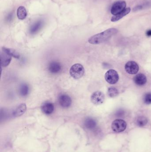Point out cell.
Masks as SVG:
<instances>
[{
  "label": "cell",
  "mask_w": 151,
  "mask_h": 152,
  "mask_svg": "<svg viewBox=\"0 0 151 152\" xmlns=\"http://www.w3.org/2000/svg\"><path fill=\"white\" fill-rule=\"evenodd\" d=\"M118 32V29L116 28H109L102 33L91 37L89 39L88 42L91 44H99L107 41Z\"/></svg>",
  "instance_id": "6da1fadb"
},
{
  "label": "cell",
  "mask_w": 151,
  "mask_h": 152,
  "mask_svg": "<svg viewBox=\"0 0 151 152\" xmlns=\"http://www.w3.org/2000/svg\"><path fill=\"white\" fill-rule=\"evenodd\" d=\"M107 93L109 96L111 97H115L119 94L118 89L113 87H111L108 88Z\"/></svg>",
  "instance_id": "44dd1931"
},
{
  "label": "cell",
  "mask_w": 151,
  "mask_h": 152,
  "mask_svg": "<svg viewBox=\"0 0 151 152\" xmlns=\"http://www.w3.org/2000/svg\"><path fill=\"white\" fill-rule=\"evenodd\" d=\"M144 102L147 104H151V94L150 93H147L144 94L143 97Z\"/></svg>",
  "instance_id": "7402d4cb"
},
{
  "label": "cell",
  "mask_w": 151,
  "mask_h": 152,
  "mask_svg": "<svg viewBox=\"0 0 151 152\" xmlns=\"http://www.w3.org/2000/svg\"><path fill=\"white\" fill-rule=\"evenodd\" d=\"M2 51L4 52L5 53H7V54H9L11 57H13V58L19 59L20 57V55L19 53L15 50L12 49H9V48H5V47H3L2 48Z\"/></svg>",
  "instance_id": "2e32d148"
},
{
  "label": "cell",
  "mask_w": 151,
  "mask_h": 152,
  "mask_svg": "<svg viewBox=\"0 0 151 152\" xmlns=\"http://www.w3.org/2000/svg\"><path fill=\"white\" fill-rule=\"evenodd\" d=\"M27 15L26 10L24 6H20L17 10V16L19 19H25Z\"/></svg>",
  "instance_id": "e0dca14e"
},
{
  "label": "cell",
  "mask_w": 151,
  "mask_h": 152,
  "mask_svg": "<svg viewBox=\"0 0 151 152\" xmlns=\"http://www.w3.org/2000/svg\"><path fill=\"white\" fill-rule=\"evenodd\" d=\"M42 111L47 115L51 114L54 111V105L52 103L45 102L42 104L41 107Z\"/></svg>",
  "instance_id": "9c48e42d"
},
{
  "label": "cell",
  "mask_w": 151,
  "mask_h": 152,
  "mask_svg": "<svg viewBox=\"0 0 151 152\" xmlns=\"http://www.w3.org/2000/svg\"><path fill=\"white\" fill-rule=\"evenodd\" d=\"M12 18H13V14L12 13H10L8 14L5 19H6V20L7 22H10L12 20Z\"/></svg>",
  "instance_id": "603a6c76"
},
{
  "label": "cell",
  "mask_w": 151,
  "mask_h": 152,
  "mask_svg": "<svg viewBox=\"0 0 151 152\" xmlns=\"http://www.w3.org/2000/svg\"><path fill=\"white\" fill-rule=\"evenodd\" d=\"M105 78L109 84H114L118 82L119 77L117 71L113 69H110L105 73Z\"/></svg>",
  "instance_id": "277c9868"
},
{
  "label": "cell",
  "mask_w": 151,
  "mask_h": 152,
  "mask_svg": "<svg viewBox=\"0 0 151 152\" xmlns=\"http://www.w3.org/2000/svg\"><path fill=\"white\" fill-rule=\"evenodd\" d=\"M134 82L138 86H142L144 85L147 82L146 76L143 74H139L134 77Z\"/></svg>",
  "instance_id": "4fadbf2b"
},
{
  "label": "cell",
  "mask_w": 151,
  "mask_h": 152,
  "mask_svg": "<svg viewBox=\"0 0 151 152\" xmlns=\"http://www.w3.org/2000/svg\"><path fill=\"white\" fill-rule=\"evenodd\" d=\"M104 100V94L100 91L94 92L91 96V102L95 105L102 104Z\"/></svg>",
  "instance_id": "8992f818"
},
{
  "label": "cell",
  "mask_w": 151,
  "mask_h": 152,
  "mask_svg": "<svg viewBox=\"0 0 151 152\" xmlns=\"http://www.w3.org/2000/svg\"><path fill=\"white\" fill-rule=\"evenodd\" d=\"M125 69L128 74L135 75L139 71V66L135 61H129L125 65Z\"/></svg>",
  "instance_id": "52a82bcc"
},
{
  "label": "cell",
  "mask_w": 151,
  "mask_h": 152,
  "mask_svg": "<svg viewBox=\"0 0 151 152\" xmlns=\"http://www.w3.org/2000/svg\"><path fill=\"white\" fill-rule=\"evenodd\" d=\"M84 124H85L86 127L88 129H93L96 126V122L95 121L91 118H87L85 120Z\"/></svg>",
  "instance_id": "ac0fdd59"
},
{
  "label": "cell",
  "mask_w": 151,
  "mask_h": 152,
  "mask_svg": "<svg viewBox=\"0 0 151 152\" xmlns=\"http://www.w3.org/2000/svg\"><path fill=\"white\" fill-rule=\"evenodd\" d=\"M136 122V124L137 126L142 127L144 126L147 124L148 120L144 116H140L137 118Z\"/></svg>",
  "instance_id": "ffe728a7"
},
{
  "label": "cell",
  "mask_w": 151,
  "mask_h": 152,
  "mask_svg": "<svg viewBox=\"0 0 151 152\" xmlns=\"http://www.w3.org/2000/svg\"><path fill=\"white\" fill-rule=\"evenodd\" d=\"M26 109L27 107L25 104H21L15 109V110L13 112L12 114L14 117H20L25 112Z\"/></svg>",
  "instance_id": "7c38bea8"
},
{
  "label": "cell",
  "mask_w": 151,
  "mask_h": 152,
  "mask_svg": "<svg viewBox=\"0 0 151 152\" xmlns=\"http://www.w3.org/2000/svg\"><path fill=\"white\" fill-rule=\"evenodd\" d=\"M62 69L60 63L56 61H52L48 66V70L51 74H56L59 73Z\"/></svg>",
  "instance_id": "30bf717a"
},
{
  "label": "cell",
  "mask_w": 151,
  "mask_h": 152,
  "mask_svg": "<svg viewBox=\"0 0 151 152\" xmlns=\"http://www.w3.org/2000/svg\"><path fill=\"white\" fill-rule=\"evenodd\" d=\"M84 67L80 64H75L73 65L70 69V75L75 79L81 78L84 75Z\"/></svg>",
  "instance_id": "7a4b0ae2"
},
{
  "label": "cell",
  "mask_w": 151,
  "mask_h": 152,
  "mask_svg": "<svg viewBox=\"0 0 151 152\" xmlns=\"http://www.w3.org/2000/svg\"><path fill=\"white\" fill-rule=\"evenodd\" d=\"M124 114V112L122 111H119L117 113V116H119V117H121V116H122V115Z\"/></svg>",
  "instance_id": "d4e9b609"
},
{
  "label": "cell",
  "mask_w": 151,
  "mask_h": 152,
  "mask_svg": "<svg viewBox=\"0 0 151 152\" xmlns=\"http://www.w3.org/2000/svg\"><path fill=\"white\" fill-rule=\"evenodd\" d=\"M131 11V9L130 8H126L125 10L121 12L120 13L117 14L116 15H114L113 17L112 18L111 20L112 22H115V21H118V20H120L121 19L125 17L126 15L129 13Z\"/></svg>",
  "instance_id": "9a60e30c"
},
{
  "label": "cell",
  "mask_w": 151,
  "mask_h": 152,
  "mask_svg": "<svg viewBox=\"0 0 151 152\" xmlns=\"http://www.w3.org/2000/svg\"><path fill=\"white\" fill-rule=\"evenodd\" d=\"M142 6H141V5H138V6H136L134 8V11H136L142 10Z\"/></svg>",
  "instance_id": "cb8c5ba5"
},
{
  "label": "cell",
  "mask_w": 151,
  "mask_h": 152,
  "mask_svg": "<svg viewBox=\"0 0 151 152\" xmlns=\"http://www.w3.org/2000/svg\"><path fill=\"white\" fill-rule=\"evenodd\" d=\"M59 102L63 108H68L71 106L72 100L68 95L61 94L59 97Z\"/></svg>",
  "instance_id": "ba28073f"
},
{
  "label": "cell",
  "mask_w": 151,
  "mask_h": 152,
  "mask_svg": "<svg viewBox=\"0 0 151 152\" xmlns=\"http://www.w3.org/2000/svg\"><path fill=\"white\" fill-rule=\"evenodd\" d=\"M146 35L148 37H150L151 36V29H150V30H148V31L146 32Z\"/></svg>",
  "instance_id": "484cf974"
},
{
  "label": "cell",
  "mask_w": 151,
  "mask_h": 152,
  "mask_svg": "<svg viewBox=\"0 0 151 152\" xmlns=\"http://www.w3.org/2000/svg\"><path fill=\"white\" fill-rule=\"evenodd\" d=\"M43 25V21L40 20L36 21V22L33 24L29 29V32L32 34H34L38 32L40 29Z\"/></svg>",
  "instance_id": "5bb4252c"
},
{
  "label": "cell",
  "mask_w": 151,
  "mask_h": 152,
  "mask_svg": "<svg viewBox=\"0 0 151 152\" xmlns=\"http://www.w3.org/2000/svg\"><path fill=\"white\" fill-rule=\"evenodd\" d=\"M126 6V4L125 1H118L116 2L112 6L111 12L113 15H117L125 10Z\"/></svg>",
  "instance_id": "5b68a950"
},
{
  "label": "cell",
  "mask_w": 151,
  "mask_h": 152,
  "mask_svg": "<svg viewBox=\"0 0 151 152\" xmlns=\"http://www.w3.org/2000/svg\"><path fill=\"white\" fill-rule=\"evenodd\" d=\"M29 90V87L27 84H22L20 87V94L22 96H26L28 95Z\"/></svg>",
  "instance_id": "d6986e66"
},
{
  "label": "cell",
  "mask_w": 151,
  "mask_h": 152,
  "mask_svg": "<svg viewBox=\"0 0 151 152\" xmlns=\"http://www.w3.org/2000/svg\"><path fill=\"white\" fill-rule=\"evenodd\" d=\"M127 124L123 120L117 119L113 122L111 127L113 130L117 133L123 132L126 128Z\"/></svg>",
  "instance_id": "3957f363"
},
{
  "label": "cell",
  "mask_w": 151,
  "mask_h": 152,
  "mask_svg": "<svg viewBox=\"0 0 151 152\" xmlns=\"http://www.w3.org/2000/svg\"><path fill=\"white\" fill-rule=\"evenodd\" d=\"M1 65L3 67H6L9 66L12 60L11 56L9 55L4 52L1 53Z\"/></svg>",
  "instance_id": "8fae6325"
}]
</instances>
